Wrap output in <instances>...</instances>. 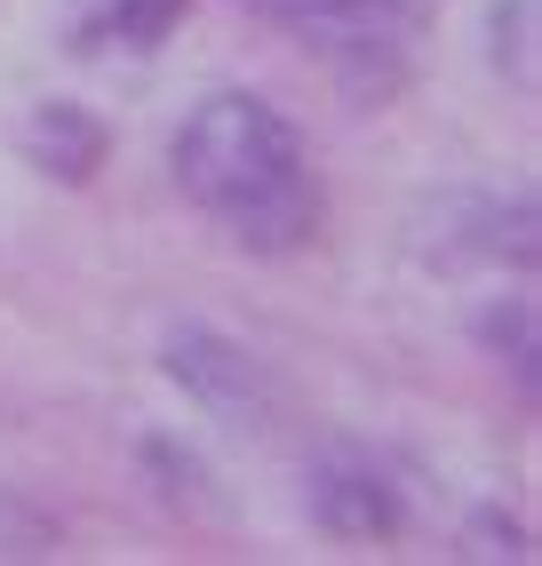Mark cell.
Returning a JSON list of instances; mask_svg holds the SVG:
<instances>
[{
  "instance_id": "obj_2",
  "label": "cell",
  "mask_w": 542,
  "mask_h": 566,
  "mask_svg": "<svg viewBox=\"0 0 542 566\" xmlns=\"http://www.w3.org/2000/svg\"><path fill=\"white\" fill-rule=\"evenodd\" d=\"M240 9L288 24L320 49H399L439 0H240Z\"/></svg>"
},
{
  "instance_id": "obj_1",
  "label": "cell",
  "mask_w": 542,
  "mask_h": 566,
  "mask_svg": "<svg viewBox=\"0 0 542 566\" xmlns=\"http://www.w3.org/2000/svg\"><path fill=\"white\" fill-rule=\"evenodd\" d=\"M176 184L248 255H295L327 216V192H320V168L303 153V136L288 128L280 104H263L248 88H223L184 120Z\"/></svg>"
},
{
  "instance_id": "obj_5",
  "label": "cell",
  "mask_w": 542,
  "mask_h": 566,
  "mask_svg": "<svg viewBox=\"0 0 542 566\" xmlns=\"http://www.w3.org/2000/svg\"><path fill=\"white\" fill-rule=\"evenodd\" d=\"M184 17V0H104V9L81 24V49H160Z\"/></svg>"
},
{
  "instance_id": "obj_3",
  "label": "cell",
  "mask_w": 542,
  "mask_h": 566,
  "mask_svg": "<svg viewBox=\"0 0 542 566\" xmlns=\"http://www.w3.org/2000/svg\"><path fill=\"white\" fill-rule=\"evenodd\" d=\"M312 511H320V526H327V535H359V543H375V535H399V526H407L399 495H392V486H383L375 471H359V463L320 471V486H312Z\"/></svg>"
},
{
  "instance_id": "obj_4",
  "label": "cell",
  "mask_w": 542,
  "mask_h": 566,
  "mask_svg": "<svg viewBox=\"0 0 542 566\" xmlns=\"http://www.w3.org/2000/svg\"><path fill=\"white\" fill-rule=\"evenodd\" d=\"M24 153L41 160L49 176H64V184H88L96 160H104V128L88 120L81 104H41L24 120Z\"/></svg>"
}]
</instances>
